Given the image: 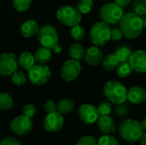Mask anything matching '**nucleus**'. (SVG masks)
I'll list each match as a JSON object with an SVG mask.
<instances>
[{
	"label": "nucleus",
	"instance_id": "nucleus-1",
	"mask_svg": "<svg viewBox=\"0 0 146 145\" xmlns=\"http://www.w3.org/2000/svg\"><path fill=\"white\" fill-rule=\"evenodd\" d=\"M120 28L123 36L129 39H133L139 37L144 28L142 17L135 12L124 14L121 21Z\"/></svg>",
	"mask_w": 146,
	"mask_h": 145
},
{
	"label": "nucleus",
	"instance_id": "nucleus-2",
	"mask_svg": "<svg viewBox=\"0 0 146 145\" xmlns=\"http://www.w3.org/2000/svg\"><path fill=\"white\" fill-rule=\"evenodd\" d=\"M127 88L118 80H109L104 85V95L113 104L123 103L127 99Z\"/></svg>",
	"mask_w": 146,
	"mask_h": 145
},
{
	"label": "nucleus",
	"instance_id": "nucleus-3",
	"mask_svg": "<svg viewBox=\"0 0 146 145\" xmlns=\"http://www.w3.org/2000/svg\"><path fill=\"white\" fill-rule=\"evenodd\" d=\"M118 131L122 139L127 143H136L139 141L141 136L145 132L142 124L133 119L124 120L120 124Z\"/></svg>",
	"mask_w": 146,
	"mask_h": 145
},
{
	"label": "nucleus",
	"instance_id": "nucleus-4",
	"mask_svg": "<svg viewBox=\"0 0 146 145\" xmlns=\"http://www.w3.org/2000/svg\"><path fill=\"white\" fill-rule=\"evenodd\" d=\"M111 28L110 26L104 21H98L92 25L90 30V40L98 47H102L107 44L110 38Z\"/></svg>",
	"mask_w": 146,
	"mask_h": 145
},
{
	"label": "nucleus",
	"instance_id": "nucleus-5",
	"mask_svg": "<svg viewBox=\"0 0 146 145\" xmlns=\"http://www.w3.org/2000/svg\"><path fill=\"white\" fill-rule=\"evenodd\" d=\"M124 15L123 8L116 3H107L99 10V17L108 25L119 24Z\"/></svg>",
	"mask_w": 146,
	"mask_h": 145
},
{
	"label": "nucleus",
	"instance_id": "nucleus-6",
	"mask_svg": "<svg viewBox=\"0 0 146 145\" xmlns=\"http://www.w3.org/2000/svg\"><path fill=\"white\" fill-rule=\"evenodd\" d=\"M56 18L62 24L68 26H74L80 23L82 15L77 8L70 5H62L56 11Z\"/></svg>",
	"mask_w": 146,
	"mask_h": 145
},
{
	"label": "nucleus",
	"instance_id": "nucleus-7",
	"mask_svg": "<svg viewBox=\"0 0 146 145\" xmlns=\"http://www.w3.org/2000/svg\"><path fill=\"white\" fill-rule=\"evenodd\" d=\"M51 77V72L46 64H34L27 71V78L34 85H45Z\"/></svg>",
	"mask_w": 146,
	"mask_h": 145
},
{
	"label": "nucleus",
	"instance_id": "nucleus-8",
	"mask_svg": "<svg viewBox=\"0 0 146 145\" xmlns=\"http://www.w3.org/2000/svg\"><path fill=\"white\" fill-rule=\"evenodd\" d=\"M37 38L41 46L51 49L54 44L58 43V33L54 26L44 25L38 28Z\"/></svg>",
	"mask_w": 146,
	"mask_h": 145
},
{
	"label": "nucleus",
	"instance_id": "nucleus-9",
	"mask_svg": "<svg viewBox=\"0 0 146 145\" xmlns=\"http://www.w3.org/2000/svg\"><path fill=\"white\" fill-rule=\"evenodd\" d=\"M81 69L82 68L79 61L73 59L67 60L63 62L61 68L62 78L66 82H72L79 77Z\"/></svg>",
	"mask_w": 146,
	"mask_h": 145
},
{
	"label": "nucleus",
	"instance_id": "nucleus-10",
	"mask_svg": "<svg viewBox=\"0 0 146 145\" xmlns=\"http://www.w3.org/2000/svg\"><path fill=\"white\" fill-rule=\"evenodd\" d=\"M18 59L15 54L6 52L0 56V74L2 76H10L18 69Z\"/></svg>",
	"mask_w": 146,
	"mask_h": 145
},
{
	"label": "nucleus",
	"instance_id": "nucleus-11",
	"mask_svg": "<svg viewBox=\"0 0 146 145\" xmlns=\"http://www.w3.org/2000/svg\"><path fill=\"white\" fill-rule=\"evenodd\" d=\"M33 128V121L25 115H20L14 118L10 122L11 131L19 136L26 135L31 132Z\"/></svg>",
	"mask_w": 146,
	"mask_h": 145
},
{
	"label": "nucleus",
	"instance_id": "nucleus-12",
	"mask_svg": "<svg viewBox=\"0 0 146 145\" xmlns=\"http://www.w3.org/2000/svg\"><path fill=\"white\" fill-rule=\"evenodd\" d=\"M78 114L81 121L86 125L96 123L100 117L98 109L89 103L82 104L78 109Z\"/></svg>",
	"mask_w": 146,
	"mask_h": 145
},
{
	"label": "nucleus",
	"instance_id": "nucleus-13",
	"mask_svg": "<svg viewBox=\"0 0 146 145\" xmlns=\"http://www.w3.org/2000/svg\"><path fill=\"white\" fill-rule=\"evenodd\" d=\"M63 124V116L57 111L47 114L44 121V127L49 132H56L60 131L62 128Z\"/></svg>",
	"mask_w": 146,
	"mask_h": 145
},
{
	"label": "nucleus",
	"instance_id": "nucleus-14",
	"mask_svg": "<svg viewBox=\"0 0 146 145\" xmlns=\"http://www.w3.org/2000/svg\"><path fill=\"white\" fill-rule=\"evenodd\" d=\"M133 69L138 73H146V50H138L132 53L129 60Z\"/></svg>",
	"mask_w": 146,
	"mask_h": 145
},
{
	"label": "nucleus",
	"instance_id": "nucleus-15",
	"mask_svg": "<svg viewBox=\"0 0 146 145\" xmlns=\"http://www.w3.org/2000/svg\"><path fill=\"white\" fill-rule=\"evenodd\" d=\"M103 58H104L103 52L98 46L95 45L91 46L88 49H86V50L85 51L84 59L86 62L90 66L95 67L99 65L102 62Z\"/></svg>",
	"mask_w": 146,
	"mask_h": 145
},
{
	"label": "nucleus",
	"instance_id": "nucleus-16",
	"mask_svg": "<svg viewBox=\"0 0 146 145\" xmlns=\"http://www.w3.org/2000/svg\"><path fill=\"white\" fill-rule=\"evenodd\" d=\"M127 99L136 105L143 103L146 100V90L140 85L132 86L127 91Z\"/></svg>",
	"mask_w": 146,
	"mask_h": 145
},
{
	"label": "nucleus",
	"instance_id": "nucleus-17",
	"mask_svg": "<svg viewBox=\"0 0 146 145\" xmlns=\"http://www.w3.org/2000/svg\"><path fill=\"white\" fill-rule=\"evenodd\" d=\"M98 129L105 134H113L116 132L117 126L115 120L110 115L100 116L97 121Z\"/></svg>",
	"mask_w": 146,
	"mask_h": 145
},
{
	"label": "nucleus",
	"instance_id": "nucleus-18",
	"mask_svg": "<svg viewBox=\"0 0 146 145\" xmlns=\"http://www.w3.org/2000/svg\"><path fill=\"white\" fill-rule=\"evenodd\" d=\"M38 24L34 20H27L22 23L21 26V33L25 38H32L37 35L38 31Z\"/></svg>",
	"mask_w": 146,
	"mask_h": 145
},
{
	"label": "nucleus",
	"instance_id": "nucleus-19",
	"mask_svg": "<svg viewBox=\"0 0 146 145\" xmlns=\"http://www.w3.org/2000/svg\"><path fill=\"white\" fill-rule=\"evenodd\" d=\"M52 54L53 52L50 48L41 46L36 50L33 56L36 62H38V64H46L51 60Z\"/></svg>",
	"mask_w": 146,
	"mask_h": 145
},
{
	"label": "nucleus",
	"instance_id": "nucleus-20",
	"mask_svg": "<svg viewBox=\"0 0 146 145\" xmlns=\"http://www.w3.org/2000/svg\"><path fill=\"white\" fill-rule=\"evenodd\" d=\"M35 64L34 56L27 51L22 52L18 58V65L27 71H28Z\"/></svg>",
	"mask_w": 146,
	"mask_h": 145
},
{
	"label": "nucleus",
	"instance_id": "nucleus-21",
	"mask_svg": "<svg viewBox=\"0 0 146 145\" xmlns=\"http://www.w3.org/2000/svg\"><path fill=\"white\" fill-rule=\"evenodd\" d=\"M85 49L80 43H74L68 48V54L71 59L75 61H80L84 58L85 56Z\"/></svg>",
	"mask_w": 146,
	"mask_h": 145
},
{
	"label": "nucleus",
	"instance_id": "nucleus-22",
	"mask_svg": "<svg viewBox=\"0 0 146 145\" xmlns=\"http://www.w3.org/2000/svg\"><path fill=\"white\" fill-rule=\"evenodd\" d=\"M101 63L103 65V68L106 71H113L117 68L120 64V62L115 54H109L103 58Z\"/></svg>",
	"mask_w": 146,
	"mask_h": 145
},
{
	"label": "nucleus",
	"instance_id": "nucleus-23",
	"mask_svg": "<svg viewBox=\"0 0 146 145\" xmlns=\"http://www.w3.org/2000/svg\"><path fill=\"white\" fill-rule=\"evenodd\" d=\"M74 109V103L73 100L68 98H64L59 101L57 104L56 111L62 115H68L70 114Z\"/></svg>",
	"mask_w": 146,
	"mask_h": 145
},
{
	"label": "nucleus",
	"instance_id": "nucleus-24",
	"mask_svg": "<svg viewBox=\"0 0 146 145\" xmlns=\"http://www.w3.org/2000/svg\"><path fill=\"white\" fill-rule=\"evenodd\" d=\"M132 53H133L132 50L128 47H127V46H121V47H119L116 50L115 55L116 56V57L119 60L120 63H121V62H129L130 57L132 56Z\"/></svg>",
	"mask_w": 146,
	"mask_h": 145
},
{
	"label": "nucleus",
	"instance_id": "nucleus-25",
	"mask_svg": "<svg viewBox=\"0 0 146 145\" xmlns=\"http://www.w3.org/2000/svg\"><path fill=\"white\" fill-rule=\"evenodd\" d=\"M133 71V69L131 64L129 63V62L120 63L116 68V73L120 78H127L128 76L132 74Z\"/></svg>",
	"mask_w": 146,
	"mask_h": 145
},
{
	"label": "nucleus",
	"instance_id": "nucleus-26",
	"mask_svg": "<svg viewBox=\"0 0 146 145\" xmlns=\"http://www.w3.org/2000/svg\"><path fill=\"white\" fill-rule=\"evenodd\" d=\"M14 103V100L12 97L5 92L0 93V110L5 111L9 110L12 108Z\"/></svg>",
	"mask_w": 146,
	"mask_h": 145
},
{
	"label": "nucleus",
	"instance_id": "nucleus-27",
	"mask_svg": "<svg viewBox=\"0 0 146 145\" xmlns=\"http://www.w3.org/2000/svg\"><path fill=\"white\" fill-rule=\"evenodd\" d=\"M32 3V0H12L14 9L20 13L25 12L29 9Z\"/></svg>",
	"mask_w": 146,
	"mask_h": 145
},
{
	"label": "nucleus",
	"instance_id": "nucleus-28",
	"mask_svg": "<svg viewBox=\"0 0 146 145\" xmlns=\"http://www.w3.org/2000/svg\"><path fill=\"white\" fill-rule=\"evenodd\" d=\"M10 76H11V81H12V83L14 85H17V86L23 85L27 82V75L22 71L16 70Z\"/></svg>",
	"mask_w": 146,
	"mask_h": 145
},
{
	"label": "nucleus",
	"instance_id": "nucleus-29",
	"mask_svg": "<svg viewBox=\"0 0 146 145\" xmlns=\"http://www.w3.org/2000/svg\"><path fill=\"white\" fill-rule=\"evenodd\" d=\"M93 8V0H80L77 3V9L82 14H88Z\"/></svg>",
	"mask_w": 146,
	"mask_h": 145
},
{
	"label": "nucleus",
	"instance_id": "nucleus-30",
	"mask_svg": "<svg viewBox=\"0 0 146 145\" xmlns=\"http://www.w3.org/2000/svg\"><path fill=\"white\" fill-rule=\"evenodd\" d=\"M71 37L75 40V41H81L84 38H85V35H86V31L84 29L83 26H81L80 24L79 25H76V26H72V29H71Z\"/></svg>",
	"mask_w": 146,
	"mask_h": 145
},
{
	"label": "nucleus",
	"instance_id": "nucleus-31",
	"mask_svg": "<svg viewBox=\"0 0 146 145\" xmlns=\"http://www.w3.org/2000/svg\"><path fill=\"white\" fill-rule=\"evenodd\" d=\"M133 7L134 12L141 17L146 15V0H134Z\"/></svg>",
	"mask_w": 146,
	"mask_h": 145
},
{
	"label": "nucleus",
	"instance_id": "nucleus-32",
	"mask_svg": "<svg viewBox=\"0 0 146 145\" xmlns=\"http://www.w3.org/2000/svg\"><path fill=\"white\" fill-rule=\"evenodd\" d=\"M98 145H119V143L114 136L106 134L98 140Z\"/></svg>",
	"mask_w": 146,
	"mask_h": 145
},
{
	"label": "nucleus",
	"instance_id": "nucleus-33",
	"mask_svg": "<svg viewBox=\"0 0 146 145\" xmlns=\"http://www.w3.org/2000/svg\"><path fill=\"white\" fill-rule=\"evenodd\" d=\"M115 113L118 118H125L127 116L129 113V107L125 103L116 104V107L115 109Z\"/></svg>",
	"mask_w": 146,
	"mask_h": 145
},
{
	"label": "nucleus",
	"instance_id": "nucleus-34",
	"mask_svg": "<svg viewBox=\"0 0 146 145\" xmlns=\"http://www.w3.org/2000/svg\"><path fill=\"white\" fill-rule=\"evenodd\" d=\"M97 109H98V111L99 113V115L100 116H104V115H110V113L112 112L113 107H112V103H110V102H104V103H100Z\"/></svg>",
	"mask_w": 146,
	"mask_h": 145
},
{
	"label": "nucleus",
	"instance_id": "nucleus-35",
	"mask_svg": "<svg viewBox=\"0 0 146 145\" xmlns=\"http://www.w3.org/2000/svg\"><path fill=\"white\" fill-rule=\"evenodd\" d=\"M22 113H23V115L32 119L37 114V109H36V107L33 104L27 103L23 107Z\"/></svg>",
	"mask_w": 146,
	"mask_h": 145
},
{
	"label": "nucleus",
	"instance_id": "nucleus-36",
	"mask_svg": "<svg viewBox=\"0 0 146 145\" xmlns=\"http://www.w3.org/2000/svg\"><path fill=\"white\" fill-rule=\"evenodd\" d=\"M76 145H98V140L92 136H83L78 140Z\"/></svg>",
	"mask_w": 146,
	"mask_h": 145
},
{
	"label": "nucleus",
	"instance_id": "nucleus-37",
	"mask_svg": "<svg viewBox=\"0 0 146 145\" xmlns=\"http://www.w3.org/2000/svg\"><path fill=\"white\" fill-rule=\"evenodd\" d=\"M57 109V104L52 100H47L44 103V110L47 114L56 112Z\"/></svg>",
	"mask_w": 146,
	"mask_h": 145
},
{
	"label": "nucleus",
	"instance_id": "nucleus-38",
	"mask_svg": "<svg viewBox=\"0 0 146 145\" xmlns=\"http://www.w3.org/2000/svg\"><path fill=\"white\" fill-rule=\"evenodd\" d=\"M123 33L121 30V28H114L111 29V34H110V38L115 40V41H119L122 38Z\"/></svg>",
	"mask_w": 146,
	"mask_h": 145
},
{
	"label": "nucleus",
	"instance_id": "nucleus-39",
	"mask_svg": "<svg viewBox=\"0 0 146 145\" xmlns=\"http://www.w3.org/2000/svg\"><path fill=\"white\" fill-rule=\"evenodd\" d=\"M0 145H21V143L14 138H7L0 142Z\"/></svg>",
	"mask_w": 146,
	"mask_h": 145
},
{
	"label": "nucleus",
	"instance_id": "nucleus-40",
	"mask_svg": "<svg viewBox=\"0 0 146 145\" xmlns=\"http://www.w3.org/2000/svg\"><path fill=\"white\" fill-rule=\"evenodd\" d=\"M115 3H116L118 5H120L121 7L124 8V7L127 6L128 4H130L133 0H115Z\"/></svg>",
	"mask_w": 146,
	"mask_h": 145
},
{
	"label": "nucleus",
	"instance_id": "nucleus-41",
	"mask_svg": "<svg viewBox=\"0 0 146 145\" xmlns=\"http://www.w3.org/2000/svg\"><path fill=\"white\" fill-rule=\"evenodd\" d=\"M62 46L59 44V43H56V44H54V45L52 46V48H51L52 52H53V53H56V54L60 53V52L62 51Z\"/></svg>",
	"mask_w": 146,
	"mask_h": 145
},
{
	"label": "nucleus",
	"instance_id": "nucleus-42",
	"mask_svg": "<svg viewBox=\"0 0 146 145\" xmlns=\"http://www.w3.org/2000/svg\"><path fill=\"white\" fill-rule=\"evenodd\" d=\"M140 145H146V132H144L140 138Z\"/></svg>",
	"mask_w": 146,
	"mask_h": 145
},
{
	"label": "nucleus",
	"instance_id": "nucleus-43",
	"mask_svg": "<svg viewBox=\"0 0 146 145\" xmlns=\"http://www.w3.org/2000/svg\"><path fill=\"white\" fill-rule=\"evenodd\" d=\"M142 126H143V128H144V130L146 131V117L143 120V121H142Z\"/></svg>",
	"mask_w": 146,
	"mask_h": 145
},
{
	"label": "nucleus",
	"instance_id": "nucleus-44",
	"mask_svg": "<svg viewBox=\"0 0 146 145\" xmlns=\"http://www.w3.org/2000/svg\"><path fill=\"white\" fill-rule=\"evenodd\" d=\"M142 21H143V26H144V27L146 28V15H144V16H142Z\"/></svg>",
	"mask_w": 146,
	"mask_h": 145
}]
</instances>
